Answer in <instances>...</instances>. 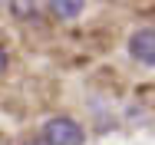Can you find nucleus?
Masks as SVG:
<instances>
[{
  "mask_svg": "<svg viewBox=\"0 0 155 145\" xmlns=\"http://www.w3.org/2000/svg\"><path fill=\"white\" fill-rule=\"evenodd\" d=\"M43 139L50 145H83L86 142V132H83V125H79L76 119L56 116V119H50V122L43 125Z\"/></svg>",
  "mask_w": 155,
  "mask_h": 145,
  "instance_id": "obj_1",
  "label": "nucleus"
},
{
  "mask_svg": "<svg viewBox=\"0 0 155 145\" xmlns=\"http://www.w3.org/2000/svg\"><path fill=\"white\" fill-rule=\"evenodd\" d=\"M3 69H7V50L0 46V73H3Z\"/></svg>",
  "mask_w": 155,
  "mask_h": 145,
  "instance_id": "obj_6",
  "label": "nucleus"
},
{
  "mask_svg": "<svg viewBox=\"0 0 155 145\" xmlns=\"http://www.w3.org/2000/svg\"><path fill=\"white\" fill-rule=\"evenodd\" d=\"M129 56L142 66H155V30H135L129 36Z\"/></svg>",
  "mask_w": 155,
  "mask_h": 145,
  "instance_id": "obj_2",
  "label": "nucleus"
},
{
  "mask_svg": "<svg viewBox=\"0 0 155 145\" xmlns=\"http://www.w3.org/2000/svg\"><path fill=\"white\" fill-rule=\"evenodd\" d=\"M86 0H46V10L56 17V20H76L83 13Z\"/></svg>",
  "mask_w": 155,
  "mask_h": 145,
  "instance_id": "obj_3",
  "label": "nucleus"
},
{
  "mask_svg": "<svg viewBox=\"0 0 155 145\" xmlns=\"http://www.w3.org/2000/svg\"><path fill=\"white\" fill-rule=\"evenodd\" d=\"M23 145H50V142H46V139L40 135V139H27V142H23Z\"/></svg>",
  "mask_w": 155,
  "mask_h": 145,
  "instance_id": "obj_5",
  "label": "nucleus"
},
{
  "mask_svg": "<svg viewBox=\"0 0 155 145\" xmlns=\"http://www.w3.org/2000/svg\"><path fill=\"white\" fill-rule=\"evenodd\" d=\"M36 3H40V0H10L13 17H20V20H23V17H33V13H36Z\"/></svg>",
  "mask_w": 155,
  "mask_h": 145,
  "instance_id": "obj_4",
  "label": "nucleus"
}]
</instances>
